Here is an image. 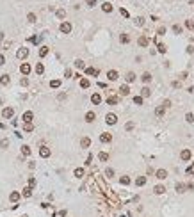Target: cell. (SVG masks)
<instances>
[{"label": "cell", "mask_w": 194, "mask_h": 217, "mask_svg": "<svg viewBox=\"0 0 194 217\" xmlns=\"http://www.w3.org/2000/svg\"><path fill=\"white\" fill-rule=\"evenodd\" d=\"M173 32L174 34H182V27L180 25H173Z\"/></svg>", "instance_id": "60d3db41"}, {"label": "cell", "mask_w": 194, "mask_h": 217, "mask_svg": "<svg viewBox=\"0 0 194 217\" xmlns=\"http://www.w3.org/2000/svg\"><path fill=\"white\" fill-rule=\"evenodd\" d=\"M125 79H126V82H128V84H130V82H134V80H135V75H134L132 71H128V73H126V77H125Z\"/></svg>", "instance_id": "cb8c5ba5"}, {"label": "cell", "mask_w": 194, "mask_h": 217, "mask_svg": "<svg viewBox=\"0 0 194 217\" xmlns=\"http://www.w3.org/2000/svg\"><path fill=\"white\" fill-rule=\"evenodd\" d=\"M9 199H11V201H13V203H16V201L20 199V192H11Z\"/></svg>", "instance_id": "ac0fdd59"}, {"label": "cell", "mask_w": 194, "mask_h": 217, "mask_svg": "<svg viewBox=\"0 0 194 217\" xmlns=\"http://www.w3.org/2000/svg\"><path fill=\"white\" fill-rule=\"evenodd\" d=\"M4 39V32H0V41Z\"/></svg>", "instance_id": "94428289"}, {"label": "cell", "mask_w": 194, "mask_h": 217, "mask_svg": "<svg viewBox=\"0 0 194 217\" xmlns=\"http://www.w3.org/2000/svg\"><path fill=\"white\" fill-rule=\"evenodd\" d=\"M144 183H146V178L144 176H139L137 180H135V185H137V187H143Z\"/></svg>", "instance_id": "e0dca14e"}, {"label": "cell", "mask_w": 194, "mask_h": 217, "mask_svg": "<svg viewBox=\"0 0 194 217\" xmlns=\"http://www.w3.org/2000/svg\"><path fill=\"white\" fill-rule=\"evenodd\" d=\"M86 73L87 75H98V69L96 68H86Z\"/></svg>", "instance_id": "f1b7e54d"}, {"label": "cell", "mask_w": 194, "mask_h": 217, "mask_svg": "<svg viewBox=\"0 0 194 217\" xmlns=\"http://www.w3.org/2000/svg\"><path fill=\"white\" fill-rule=\"evenodd\" d=\"M20 71H21V73H23V75H29V73H31V64H27V62H23V64H21V66H20Z\"/></svg>", "instance_id": "8992f818"}, {"label": "cell", "mask_w": 194, "mask_h": 217, "mask_svg": "<svg viewBox=\"0 0 194 217\" xmlns=\"http://www.w3.org/2000/svg\"><path fill=\"white\" fill-rule=\"evenodd\" d=\"M119 182H121V185H128V183H130V178H128V176H121Z\"/></svg>", "instance_id": "e575fe53"}, {"label": "cell", "mask_w": 194, "mask_h": 217, "mask_svg": "<svg viewBox=\"0 0 194 217\" xmlns=\"http://www.w3.org/2000/svg\"><path fill=\"white\" fill-rule=\"evenodd\" d=\"M25 132H32V130H34V126H32V123H25Z\"/></svg>", "instance_id": "7bdbcfd3"}, {"label": "cell", "mask_w": 194, "mask_h": 217, "mask_svg": "<svg viewBox=\"0 0 194 217\" xmlns=\"http://www.w3.org/2000/svg\"><path fill=\"white\" fill-rule=\"evenodd\" d=\"M164 112H166V108H164L162 105H159V107L155 108V116H157V118H162V116H164Z\"/></svg>", "instance_id": "30bf717a"}, {"label": "cell", "mask_w": 194, "mask_h": 217, "mask_svg": "<svg viewBox=\"0 0 194 217\" xmlns=\"http://www.w3.org/2000/svg\"><path fill=\"white\" fill-rule=\"evenodd\" d=\"M119 13H121V14H123V16H125V18H128V11H125V9H121V11H119Z\"/></svg>", "instance_id": "680465c9"}, {"label": "cell", "mask_w": 194, "mask_h": 217, "mask_svg": "<svg viewBox=\"0 0 194 217\" xmlns=\"http://www.w3.org/2000/svg\"><path fill=\"white\" fill-rule=\"evenodd\" d=\"M105 121H107V125H116L118 116H116V114H112V112H109V114L105 116Z\"/></svg>", "instance_id": "7a4b0ae2"}, {"label": "cell", "mask_w": 194, "mask_h": 217, "mask_svg": "<svg viewBox=\"0 0 194 217\" xmlns=\"http://www.w3.org/2000/svg\"><path fill=\"white\" fill-rule=\"evenodd\" d=\"M159 34H166V27H160V29H159Z\"/></svg>", "instance_id": "91938a15"}, {"label": "cell", "mask_w": 194, "mask_h": 217, "mask_svg": "<svg viewBox=\"0 0 194 217\" xmlns=\"http://www.w3.org/2000/svg\"><path fill=\"white\" fill-rule=\"evenodd\" d=\"M32 118H34V114H32L31 110H27V112L23 114V121H25V123H31V121H32Z\"/></svg>", "instance_id": "8fae6325"}, {"label": "cell", "mask_w": 194, "mask_h": 217, "mask_svg": "<svg viewBox=\"0 0 194 217\" xmlns=\"http://www.w3.org/2000/svg\"><path fill=\"white\" fill-rule=\"evenodd\" d=\"M98 158H100L102 162H107V160H109V155H107V153H100V155H98Z\"/></svg>", "instance_id": "ab89813d"}, {"label": "cell", "mask_w": 194, "mask_h": 217, "mask_svg": "<svg viewBox=\"0 0 194 217\" xmlns=\"http://www.w3.org/2000/svg\"><path fill=\"white\" fill-rule=\"evenodd\" d=\"M119 41H121V43H128V41H130V38H128L126 34H121V36H119Z\"/></svg>", "instance_id": "f35d334b"}, {"label": "cell", "mask_w": 194, "mask_h": 217, "mask_svg": "<svg viewBox=\"0 0 194 217\" xmlns=\"http://www.w3.org/2000/svg\"><path fill=\"white\" fill-rule=\"evenodd\" d=\"M31 194H32L31 187H27V189H25V190H23V196H25V197H31Z\"/></svg>", "instance_id": "bcb514c9"}, {"label": "cell", "mask_w": 194, "mask_h": 217, "mask_svg": "<svg viewBox=\"0 0 194 217\" xmlns=\"http://www.w3.org/2000/svg\"><path fill=\"white\" fill-rule=\"evenodd\" d=\"M185 121H187V123H194V114L192 112H187V114H185Z\"/></svg>", "instance_id": "d4e9b609"}, {"label": "cell", "mask_w": 194, "mask_h": 217, "mask_svg": "<svg viewBox=\"0 0 194 217\" xmlns=\"http://www.w3.org/2000/svg\"><path fill=\"white\" fill-rule=\"evenodd\" d=\"M9 82H11L9 75H2V77H0V84H2V86H7Z\"/></svg>", "instance_id": "9a60e30c"}, {"label": "cell", "mask_w": 194, "mask_h": 217, "mask_svg": "<svg viewBox=\"0 0 194 217\" xmlns=\"http://www.w3.org/2000/svg\"><path fill=\"white\" fill-rule=\"evenodd\" d=\"M94 118H96V114H94V112H87V114H86V121H87V123H93V121H94Z\"/></svg>", "instance_id": "2e32d148"}, {"label": "cell", "mask_w": 194, "mask_h": 217, "mask_svg": "<svg viewBox=\"0 0 194 217\" xmlns=\"http://www.w3.org/2000/svg\"><path fill=\"white\" fill-rule=\"evenodd\" d=\"M105 176H107V178H112L114 176V169L112 167H107V169H105Z\"/></svg>", "instance_id": "4dcf8cb0"}, {"label": "cell", "mask_w": 194, "mask_h": 217, "mask_svg": "<svg viewBox=\"0 0 194 217\" xmlns=\"http://www.w3.org/2000/svg\"><path fill=\"white\" fill-rule=\"evenodd\" d=\"M34 185H36V180L31 178V180H29V187H34Z\"/></svg>", "instance_id": "9f6ffc18"}, {"label": "cell", "mask_w": 194, "mask_h": 217, "mask_svg": "<svg viewBox=\"0 0 194 217\" xmlns=\"http://www.w3.org/2000/svg\"><path fill=\"white\" fill-rule=\"evenodd\" d=\"M155 174H157L159 180H166L167 178V171L166 169H159V171H155Z\"/></svg>", "instance_id": "5b68a950"}, {"label": "cell", "mask_w": 194, "mask_h": 217, "mask_svg": "<svg viewBox=\"0 0 194 217\" xmlns=\"http://www.w3.org/2000/svg\"><path fill=\"white\" fill-rule=\"evenodd\" d=\"M64 16H66V11H64V9H57V18H61V20H62Z\"/></svg>", "instance_id": "d590c367"}, {"label": "cell", "mask_w": 194, "mask_h": 217, "mask_svg": "<svg viewBox=\"0 0 194 217\" xmlns=\"http://www.w3.org/2000/svg\"><path fill=\"white\" fill-rule=\"evenodd\" d=\"M148 43H150V41H148L146 36H141V38H139V45H141V46H148Z\"/></svg>", "instance_id": "ffe728a7"}, {"label": "cell", "mask_w": 194, "mask_h": 217, "mask_svg": "<svg viewBox=\"0 0 194 217\" xmlns=\"http://www.w3.org/2000/svg\"><path fill=\"white\" fill-rule=\"evenodd\" d=\"M13 114H14V108H13V107H5L4 110H2V116H4L5 119L13 118Z\"/></svg>", "instance_id": "3957f363"}, {"label": "cell", "mask_w": 194, "mask_h": 217, "mask_svg": "<svg viewBox=\"0 0 194 217\" xmlns=\"http://www.w3.org/2000/svg\"><path fill=\"white\" fill-rule=\"evenodd\" d=\"M75 66H77V68H78V69H84V61L77 59V61H75Z\"/></svg>", "instance_id": "74e56055"}, {"label": "cell", "mask_w": 194, "mask_h": 217, "mask_svg": "<svg viewBox=\"0 0 194 217\" xmlns=\"http://www.w3.org/2000/svg\"><path fill=\"white\" fill-rule=\"evenodd\" d=\"M185 25H187V29H191V30L194 29V21L192 20H187V23H185Z\"/></svg>", "instance_id": "681fc988"}, {"label": "cell", "mask_w": 194, "mask_h": 217, "mask_svg": "<svg viewBox=\"0 0 194 217\" xmlns=\"http://www.w3.org/2000/svg\"><path fill=\"white\" fill-rule=\"evenodd\" d=\"M169 105H171V101H169V100H164L162 107H164V108H167V107H169Z\"/></svg>", "instance_id": "f5cc1de1"}, {"label": "cell", "mask_w": 194, "mask_h": 217, "mask_svg": "<svg viewBox=\"0 0 194 217\" xmlns=\"http://www.w3.org/2000/svg\"><path fill=\"white\" fill-rule=\"evenodd\" d=\"M102 9L105 11V13H112V5H111L109 2H105V4H102Z\"/></svg>", "instance_id": "d6986e66"}, {"label": "cell", "mask_w": 194, "mask_h": 217, "mask_svg": "<svg viewBox=\"0 0 194 217\" xmlns=\"http://www.w3.org/2000/svg\"><path fill=\"white\" fill-rule=\"evenodd\" d=\"M27 20L31 21V23H34V21H36V14H34V13H29V14H27Z\"/></svg>", "instance_id": "8d00e7d4"}, {"label": "cell", "mask_w": 194, "mask_h": 217, "mask_svg": "<svg viewBox=\"0 0 194 217\" xmlns=\"http://www.w3.org/2000/svg\"><path fill=\"white\" fill-rule=\"evenodd\" d=\"M0 146H2V148H7V146H9V141H7V139H2V141H0Z\"/></svg>", "instance_id": "f6af8a7d"}, {"label": "cell", "mask_w": 194, "mask_h": 217, "mask_svg": "<svg viewBox=\"0 0 194 217\" xmlns=\"http://www.w3.org/2000/svg\"><path fill=\"white\" fill-rule=\"evenodd\" d=\"M180 157H182V160H191V157H192V153H191V149H184Z\"/></svg>", "instance_id": "ba28073f"}, {"label": "cell", "mask_w": 194, "mask_h": 217, "mask_svg": "<svg viewBox=\"0 0 194 217\" xmlns=\"http://www.w3.org/2000/svg\"><path fill=\"white\" fill-rule=\"evenodd\" d=\"M141 80H143L144 84H148V82H150V80H151V75H150V73H148V71H146V73H143V77H141Z\"/></svg>", "instance_id": "44dd1931"}, {"label": "cell", "mask_w": 194, "mask_h": 217, "mask_svg": "<svg viewBox=\"0 0 194 217\" xmlns=\"http://www.w3.org/2000/svg\"><path fill=\"white\" fill-rule=\"evenodd\" d=\"M134 103H135V105H141V103H143V98H141V96H134Z\"/></svg>", "instance_id": "ee69618b"}, {"label": "cell", "mask_w": 194, "mask_h": 217, "mask_svg": "<svg viewBox=\"0 0 194 217\" xmlns=\"http://www.w3.org/2000/svg\"><path fill=\"white\" fill-rule=\"evenodd\" d=\"M148 96H150V89L143 87V89H141V98H148Z\"/></svg>", "instance_id": "603a6c76"}, {"label": "cell", "mask_w": 194, "mask_h": 217, "mask_svg": "<svg viewBox=\"0 0 194 217\" xmlns=\"http://www.w3.org/2000/svg\"><path fill=\"white\" fill-rule=\"evenodd\" d=\"M159 52H160V53H166V45L159 43Z\"/></svg>", "instance_id": "f907efd6"}, {"label": "cell", "mask_w": 194, "mask_h": 217, "mask_svg": "<svg viewBox=\"0 0 194 217\" xmlns=\"http://www.w3.org/2000/svg\"><path fill=\"white\" fill-rule=\"evenodd\" d=\"M91 101H93V103H94V105H98V103L102 101V96H100L98 93H94V94H93V96H91Z\"/></svg>", "instance_id": "5bb4252c"}, {"label": "cell", "mask_w": 194, "mask_h": 217, "mask_svg": "<svg viewBox=\"0 0 194 217\" xmlns=\"http://www.w3.org/2000/svg\"><path fill=\"white\" fill-rule=\"evenodd\" d=\"M164 192H166V187H164V185H157V187H155V194H164Z\"/></svg>", "instance_id": "4316f807"}, {"label": "cell", "mask_w": 194, "mask_h": 217, "mask_svg": "<svg viewBox=\"0 0 194 217\" xmlns=\"http://www.w3.org/2000/svg\"><path fill=\"white\" fill-rule=\"evenodd\" d=\"M75 176H77V178H82V176H84V169H82V167L75 169Z\"/></svg>", "instance_id": "d6a6232c"}, {"label": "cell", "mask_w": 194, "mask_h": 217, "mask_svg": "<svg viewBox=\"0 0 194 217\" xmlns=\"http://www.w3.org/2000/svg\"><path fill=\"white\" fill-rule=\"evenodd\" d=\"M119 91H121V94H123V96H126V94L130 93V89H128V86H121V87H119Z\"/></svg>", "instance_id": "f546056e"}, {"label": "cell", "mask_w": 194, "mask_h": 217, "mask_svg": "<svg viewBox=\"0 0 194 217\" xmlns=\"http://www.w3.org/2000/svg\"><path fill=\"white\" fill-rule=\"evenodd\" d=\"M27 55H29V48H20L16 52V57H18V59H25Z\"/></svg>", "instance_id": "277c9868"}, {"label": "cell", "mask_w": 194, "mask_h": 217, "mask_svg": "<svg viewBox=\"0 0 194 217\" xmlns=\"http://www.w3.org/2000/svg\"><path fill=\"white\" fill-rule=\"evenodd\" d=\"M20 84H21V86H29V80H27V79H21Z\"/></svg>", "instance_id": "11a10c76"}, {"label": "cell", "mask_w": 194, "mask_h": 217, "mask_svg": "<svg viewBox=\"0 0 194 217\" xmlns=\"http://www.w3.org/2000/svg\"><path fill=\"white\" fill-rule=\"evenodd\" d=\"M135 25H139V27H141V25H144V18H141V16H139V18H135Z\"/></svg>", "instance_id": "7dc6e473"}, {"label": "cell", "mask_w": 194, "mask_h": 217, "mask_svg": "<svg viewBox=\"0 0 194 217\" xmlns=\"http://www.w3.org/2000/svg\"><path fill=\"white\" fill-rule=\"evenodd\" d=\"M21 153H23L25 157H29V155H31V148H29V146H21Z\"/></svg>", "instance_id": "1f68e13d"}, {"label": "cell", "mask_w": 194, "mask_h": 217, "mask_svg": "<svg viewBox=\"0 0 194 217\" xmlns=\"http://www.w3.org/2000/svg\"><path fill=\"white\" fill-rule=\"evenodd\" d=\"M80 146H82V148H89V146H91V139H89V137H84L80 141Z\"/></svg>", "instance_id": "4fadbf2b"}, {"label": "cell", "mask_w": 194, "mask_h": 217, "mask_svg": "<svg viewBox=\"0 0 194 217\" xmlns=\"http://www.w3.org/2000/svg\"><path fill=\"white\" fill-rule=\"evenodd\" d=\"M107 103H109V105H116V103H118V96H109V98H107Z\"/></svg>", "instance_id": "484cf974"}, {"label": "cell", "mask_w": 194, "mask_h": 217, "mask_svg": "<svg viewBox=\"0 0 194 217\" xmlns=\"http://www.w3.org/2000/svg\"><path fill=\"white\" fill-rule=\"evenodd\" d=\"M100 141H102V142H111V141H112V135L105 132V134H102V135H100Z\"/></svg>", "instance_id": "9c48e42d"}, {"label": "cell", "mask_w": 194, "mask_h": 217, "mask_svg": "<svg viewBox=\"0 0 194 217\" xmlns=\"http://www.w3.org/2000/svg\"><path fill=\"white\" fill-rule=\"evenodd\" d=\"M61 86V80H52L50 82V87H59Z\"/></svg>", "instance_id": "b9f144b4"}, {"label": "cell", "mask_w": 194, "mask_h": 217, "mask_svg": "<svg viewBox=\"0 0 194 217\" xmlns=\"http://www.w3.org/2000/svg\"><path fill=\"white\" fill-rule=\"evenodd\" d=\"M184 189H185L184 183H176V190H178V192H184Z\"/></svg>", "instance_id": "c3c4849f"}, {"label": "cell", "mask_w": 194, "mask_h": 217, "mask_svg": "<svg viewBox=\"0 0 194 217\" xmlns=\"http://www.w3.org/2000/svg\"><path fill=\"white\" fill-rule=\"evenodd\" d=\"M39 155H41L43 158L50 157V148H46V146H41V149H39Z\"/></svg>", "instance_id": "52a82bcc"}, {"label": "cell", "mask_w": 194, "mask_h": 217, "mask_svg": "<svg viewBox=\"0 0 194 217\" xmlns=\"http://www.w3.org/2000/svg\"><path fill=\"white\" fill-rule=\"evenodd\" d=\"M43 71H45V66H43L41 62H38V64H36V73H38V75H43Z\"/></svg>", "instance_id": "7402d4cb"}, {"label": "cell", "mask_w": 194, "mask_h": 217, "mask_svg": "<svg viewBox=\"0 0 194 217\" xmlns=\"http://www.w3.org/2000/svg\"><path fill=\"white\" fill-rule=\"evenodd\" d=\"M59 30H61L62 34H70V32H71V23H68V21H62L61 27H59Z\"/></svg>", "instance_id": "6da1fadb"}, {"label": "cell", "mask_w": 194, "mask_h": 217, "mask_svg": "<svg viewBox=\"0 0 194 217\" xmlns=\"http://www.w3.org/2000/svg\"><path fill=\"white\" fill-rule=\"evenodd\" d=\"M107 77H109V80H118V77H119V75H118V71H116V69H111V71L107 73Z\"/></svg>", "instance_id": "7c38bea8"}, {"label": "cell", "mask_w": 194, "mask_h": 217, "mask_svg": "<svg viewBox=\"0 0 194 217\" xmlns=\"http://www.w3.org/2000/svg\"><path fill=\"white\" fill-rule=\"evenodd\" d=\"M125 128H126V130H132L134 128V123H132V121H130V123H126V126H125Z\"/></svg>", "instance_id": "6f0895ef"}, {"label": "cell", "mask_w": 194, "mask_h": 217, "mask_svg": "<svg viewBox=\"0 0 194 217\" xmlns=\"http://www.w3.org/2000/svg\"><path fill=\"white\" fill-rule=\"evenodd\" d=\"M86 2H87L89 7H94V5H96V0H86Z\"/></svg>", "instance_id": "816d5d0a"}, {"label": "cell", "mask_w": 194, "mask_h": 217, "mask_svg": "<svg viewBox=\"0 0 194 217\" xmlns=\"http://www.w3.org/2000/svg\"><path fill=\"white\" fill-rule=\"evenodd\" d=\"M46 53H48V46H41V50H39V55H41V57H45Z\"/></svg>", "instance_id": "836d02e7"}, {"label": "cell", "mask_w": 194, "mask_h": 217, "mask_svg": "<svg viewBox=\"0 0 194 217\" xmlns=\"http://www.w3.org/2000/svg\"><path fill=\"white\" fill-rule=\"evenodd\" d=\"M4 64H5V57L0 53V66H4Z\"/></svg>", "instance_id": "db71d44e"}, {"label": "cell", "mask_w": 194, "mask_h": 217, "mask_svg": "<svg viewBox=\"0 0 194 217\" xmlns=\"http://www.w3.org/2000/svg\"><path fill=\"white\" fill-rule=\"evenodd\" d=\"M89 86H91V84H89V80H87V79H82V80H80V87L87 89V87H89Z\"/></svg>", "instance_id": "83f0119b"}]
</instances>
